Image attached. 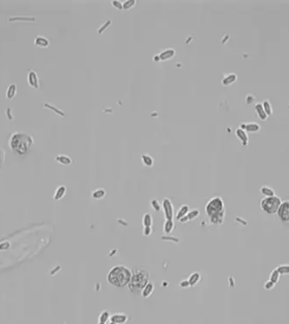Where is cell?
Here are the masks:
<instances>
[{
  "label": "cell",
  "instance_id": "1",
  "mask_svg": "<svg viewBox=\"0 0 289 324\" xmlns=\"http://www.w3.org/2000/svg\"><path fill=\"white\" fill-rule=\"evenodd\" d=\"M33 145L34 139L32 136L21 131L12 132L8 140V145L10 149L18 155H25Z\"/></svg>",
  "mask_w": 289,
  "mask_h": 324
},
{
  "label": "cell",
  "instance_id": "2",
  "mask_svg": "<svg viewBox=\"0 0 289 324\" xmlns=\"http://www.w3.org/2000/svg\"><path fill=\"white\" fill-rule=\"evenodd\" d=\"M132 272L123 265H116L110 269L107 276V280L110 284L115 287L127 286L131 280Z\"/></svg>",
  "mask_w": 289,
  "mask_h": 324
},
{
  "label": "cell",
  "instance_id": "3",
  "mask_svg": "<svg viewBox=\"0 0 289 324\" xmlns=\"http://www.w3.org/2000/svg\"><path fill=\"white\" fill-rule=\"evenodd\" d=\"M149 282V273L145 270L136 269L132 272L131 280L128 283V288L132 291H141L145 285Z\"/></svg>",
  "mask_w": 289,
  "mask_h": 324
},
{
  "label": "cell",
  "instance_id": "4",
  "mask_svg": "<svg viewBox=\"0 0 289 324\" xmlns=\"http://www.w3.org/2000/svg\"><path fill=\"white\" fill-rule=\"evenodd\" d=\"M282 200L279 196L274 195V196H268V197L262 198L260 201L261 209L264 212L269 214H274L277 213L278 209L282 204Z\"/></svg>",
  "mask_w": 289,
  "mask_h": 324
},
{
  "label": "cell",
  "instance_id": "5",
  "mask_svg": "<svg viewBox=\"0 0 289 324\" xmlns=\"http://www.w3.org/2000/svg\"><path fill=\"white\" fill-rule=\"evenodd\" d=\"M222 212H225L224 202L222 201V199L219 196H215L210 199L205 205V213L209 217L221 214Z\"/></svg>",
  "mask_w": 289,
  "mask_h": 324
},
{
  "label": "cell",
  "instance_id": "6",
  "mask_svg": "<svg viewBox=\"0 0 289 324\" xmlns=\"http://www.w3.org/2000/svg\"><path fill=\"white\" fill-rule=\"evenodd\" d=\"M162 209L164 211V214H165V220H172L173 216V205L172 201L169 198H165L162 202Z\"/></svg>",
  "mask_w": 289,
  "mask_h": 324
},
{
  "label": "cell",
  "instance_id": "7",
  "mask_svg": "<svg viewBox=\"0 0 289 324\" xmlns=\"http://www.w3.org/2000/svg\"><path fill=\"white\" fill-rule=\"evenodd\" d=\"M176 55V50L174 49H167L157 54L153 57L154 61H166L172 59Z\"/></svg>",
  "mask_w": 289,
  "mask_h": 324
},
{
  "label": "cell",
  "instance_id": "8",
  "mask_svg": "<svg viewBox=\"0 0 289 324\" xmlns=\"http://www.w3.org/2000/svg\"><path fill=\"white\" fill-rule=\"evenodd\" d=\"M27 81L29 86L33 88V89H39L40 87V82H39V78H38L37 73L34 70V69H30L28 72V75H27Z\"/></svg>",
  "mask_w": 289,
  "mask_h": 324
},
{
  "label": "cell",
  "instance_id": "9",
  "mask_svg": "<svg viewBox=\"0 0 289 324\" xmlns=\"http://www.w3.org/2000/svg\"><path fill=\"white\" fill-rule=\"evenodd\" d=\"M277 214L282 221L289 222V201L282 202V204L278 209Z\"/></svg>",
  "mask_w": 289,
  "mask_h": 324
},
{
  "label": "cell",
  "instance_id": "10",
  "mask_svg": "<svg viewBox=\"0 0 289 324\" xmlns=\"http://www.w3.org/2000/svg\"><path fill=\"white\" fill-rule=\"evenodd\" d=\"M240 127L244 130L248 132H258L260 130V125L255 122H249V123H242Z\"/></svg>",
  "mask_w": 289,
  "mask_h": 324
},
{
  "label": "cell",
  "instance_id": "11",
  "mask_svg": "<svg viewBox=\"0 0 289 324\" xmlns=\"http://www.w3.org/2000/svg\"><path fill=\"white\" fill-rule=\"evenodd\" d=\"M154 289V283L152 282H148V283L145 285V287L143 288L141 291H140V294H141V297L143 298H148L150 297L151 295L153 293Z\"/></svg>",
  "mask_w": 289,
  "mask_h": 324
},
{
  "label": "cell",
  "instance_id": "12",
  "mask_svg": "<svg viewBox=\"0 0 289 324\" xmlns=\"http://www.w3.org/2000/svg\"><path fill=\"white\" fill-rule=\"evenodd\" d=\"M236 136L237 138L239 139L241 141V143L243 145H247L248 143V136L247 134V131L244 130L243 129H242L241 127L237 128L236 130Z\"/></svg>",
  "mask_w": 289,
  "mask_h": 324
},
{
  "label": "cell",
  "instance_id": "13",
  "mask_svg": "<svg viewBox=\"0 0 289 324\" xmlns=\"http://www.w3.org/2000/svg\"><path fill=\"white\" fill-rule=\"evenodd\" d=\"M128 320V317L125 314H114L110 317V322L116 324H124Z\"/></svg>",
  "mask_w": 289,
  "mask_h": 324
},
{
  "label": "cell",
  "instance_id": "14",
  "mask_svg": "<svg viewBox=\"0 0 289 324\" xmlns=\"http://www.w3.org/2000/svg\"><path fill=\"white\" fill-rule=\"evenodd\" d=\"M237 75L235 73H231L229 75H226L222 80V85L224 86H229L232 85L235 81H237Z\"/></svg>",
  "mask_w": 289,
  "mask_h": 324
},
{
  "label": "cell",
  "instance_id": "15",
  "mask_svg": "<svg viewBox=\"0 0 289 324\" xmlns=\"http://www.w3.org/2000/svg\"><path fill=\"white\" fill-rule=\"evenodd\" d=\"M66 192H67V188L64 185H61V186L57 187V189H56V192L53 195V199L55 201H60L62 198L65 196L66 194Z\"/></svg>",
  "mask_w": 289,
  "mask_h": 324
},
{
  "label": "cell",
  "instance_id": "16",
  "mask_svg": "<svg viewBox=\"0 0 289 324\" xmlns=\"http://www.w3.org/2000/svg\"><path fill=\"white\" fill-rule=\"evenodd\" d=\"M34 44L39 48H47L49 46L50 42H49V40L48 38L42 37V36H37L35 38Z\"/></svg>",
  "mask_w": 289,
  "mask_h": 324
},
{
  "label": "cell",
  "instance_id": "17",
  "mask_svg": "<svg viewBox=\"0 0 289 324\" xmlns=\"http://www.w3.org/2000/svg\"><path fill=\"white\" fill-rule=\"evenodd\" d=\"M55 159H56L57 163L62 164V165H65V166H68V165H70L73 163L71 157H68L67 155H63V154L62 155V154L61 155H57L55 157Z\"/></svg>",
  "mask_w": 289,
  "mask_h": 324
},
{
  "label": "cell",
  "instance_id": "18",
  "mask_svg": "<svg viewBox=\"0 0 289 324\" xmlns=\"http://www.w3.org/2000/svg\"><path fill=\"white\" fill-rule=\"evenodd\" d=\"M17 94V84L16 83H12L8 86L7 89H6V93H5V97L7 100L11 101L12 99H14Z\"/></svg>",
  "mask_w": 289,
  "mask_h": 324
},
{
  "label": "cell",
  "instance_id": "19",
  "mask_svg": "<svg viewBox=\"0 0 289 324\" xmlns=\"http://www.w3.org/2000/svg\"><path fill=\"white\" fill-rule=\"evenodd\" d=\"M255 112H256V114L258 116V118H259L261 120H262V121H265V120H267V119L268 118V115H267L266 113V112H265V110H264V108H263L262 103L256 104V106H255Z\"/></svg>",
  "mask_w": 289,
  "mask_h": 324
},
{
  "label": "cell",
  "instance_id": "20",
  "mask_svg": "<svg viewBox=\"0 0 289 324\" xmlns=\"http://www.w3.org/2000/svg\"><path fill=\"white\" fill-rule=\"evenodd\" d=\"M43 107L46 108V109H49V110L52 111V112H55L56 114L61 116V117H65V113H64V112L62 111V109L57 107L56 106L50 104V103H48V102H47V103H44V105H43Z\"/></svg>",
  "mask_w": 289,
  "mask_h": 324
},
{
  "label": "cell",
  "instance_id": "21",
  "mask_svg": "<svg viewBox=\"0 0 289 324\" xmlns=\"http://www.w3.org/2000/svg\"><path fill=\"white\" fill-rule=\"evenodd\" d=\"M141 162L147 167H152L154 165L153 157L148 154H143L141 156Z\"/></svg>",
  "mask_w": 289,
  "mask_h": 324
},
{
  "label": "cell",
  "instance_id": "22",
  "mask_svg": "<svg viewBox=\"0 0 289 324\" xmlns=\"http://www.w3.org/2000/svg\"><path fill=\"white\" fill-rule=\"evenodd\" d=\"M224 214H225V212H222L221 214L211 216L210 217V221L211 224H217V225L222 224L224 221Z\"/></svg>",
  "mask_w": 289,
  "mask_h": 324
},
{
  "label": "cell",
  "instance_id": "23",
  "mask_svg": "<svg viewBox=\"0 0 289 324\" xmlns=\"http://www.w3.org/2000/svg\"><path fill=\"white\" fill-rule=\"evenodd\" d=\"M189 211H190V207L188 205H182L179 208V209L177 210V214H176V219L177 220H179L181 219V218H183L184 216H185L186 214H187L188 213H189Z\"/></svg>",
  "mask_w": 289,
  "mask_h": 324
},
{
  "label": "cell",
  "instance_id": "24",
  "mask_svg": "<svg viewBox=\"0 0 289 324\" xmlns=\"http://www.w3.org/2000/svg\"><path fill=\"white\" fill-rule=\"evenodd\" d=\"M188 280H189V283H190L191 286H196L198 283L199 281L201 280V275L199 274L198 272H194V273L191 274Z\"/></svg>",
  "mask_w": 289,
  "mask_h": 324
},
{
  "label": "cell",
  "instance_id": "25",
  "mask_svg": "<svg viewBox=\"0 0 289 324\" xmlns=\"http://www.w3.org/2000/svg\"><path fill=\"white\" fill-rule=\"evenodd\" d=\"M174 227H175V224H174V221L172 220H165V223H164V233H166V234H169L172 232L174 230Z\"/></svg>",
  "mask_w": 289,
  "mask_h": 324
},
{
  "label": "cell",
  "instance_id": "26",
  "mask_svg": "<svg viewBox=\"0 0 289 324\" xmlns=\"http://www.w3.org/2000/svg\"><path fill=\"white\" fill-rule=\"evenodd\" d=\"M92 197L95 200H101L106 196V190L104 189H97L92 191Z\"/></svg>",
  "mask_w": 289,
  "mask_h": 324
},
{
  "label": "cell",
  "instance_id": "27",
  "mask_svg": "<svg viewBox=\"0 0 289 324\" xmlns=\"http://www.w3.org/2000/svg\"><path fill=\"white\" fill-rule=\"evenodd\" d=\"M143 227H152V217L150 214H145L142 218Z\"/></svg>",
  "mask_w": 289,
  "mask_h": 324
},
{
  "label": "cell",
  "instance_id": "28",
  "mask_svg": "<svg viewBox=\"0 0 289 324\" xmlns=\"http://www.w3.org/2000/svg\"><path fill=\"white\" fill-rule=\"evenodd\" d=\"M16 21H21V22H35L36 18L35 17H9V22H16Z\"/></svg>",
  "mask_w": 289,
  "mask_h": 324
},
{
  "label": "cell",
  "instance_id": "29",
  "mask_svg": "<svg viewBox=\"0 0 289 324\" xmlns=\"http://www.w3.org/2000/svg\"><path fill=\"white\" fill-rule=\"evenodd\" d=\"M261 193L263 194L264 195H266V197H268V196H274V189H272L270 187L267 186H263L261 188Z\"/></svg>",
  "mask_w": 289,
  "mask_h": 324
},
{
  "label": "cell",
  "instance_id": "30",
  "mask_svg": "<svg viewBox=\"0 0 289 324\" xmlns=\"http://www.w3.org/2000/svg\"><path fill=\"white\" fill-rule=\"evenodd\" d=\"M137 4L136 0H125L123 2V10L124 11H129L132 8H133Z\"/></svg>",
  "mask_w": 289,
  "mask_h": 324
},
{
  "label": "cell",
  "instance_id": "31",
  "mask_svg": "<svg viewBox=\"0 0 289 324\" xmlns=\"http://www.w3.org/2000/svg\"><path fill=\"white\" fill-rule=\"evenodd\" d=\"M262 104V106L263 108H264V110H265L267 114V115H271V114L273 113V108H272V106H271L270 104V101H267V100H265Z\"/></svg>",
  "mask_w": 289,
  "mask_h": 324
},
{
  "label": "cell",
  "instance_id": "32",
  "mask_svg": "<svg viewBox=\"0 0 289 324\" xmlns=\"http://www.w3.org/2000/svg\"><path fill=\"white\" fill-rule=\"evenodd\" d=\"M109 319H110V314H109L108 311H103L99 317V322L106 324Z\"/></svg>",
  "mask_w": 289,
  "mask_h": 324
},
{
  "label": "cell",
  "instance_id": "33",
  "mask_svg": "<svg viewBox=\"0 0 289 324\" xmlns=\"http://www.w3.org/2000/svg\"><path fill=\"white\" fill-rule=\"evenodd\" d=\"M198 214H199V211L197 210V209H194V210H192V211H189V213H188L187 214H186L188 220H189V222H190V221H192V220H194L195 219H197V216H198Z\"/></svg>",
  "mask_w": 289,
  "mask_h": 324
},
{
  "label": "cell",
  "instance_id": "34",
  "mask_svg": "<svg viewBox=\"0 0 289 324\" xmlns=\"http://www.w3.org/2000/svg\"><path fill=\"white\" fill-rule=\"evenodd\" d=\"M151 205L152 207V209H154V211H156V212H158V211H160L162 209V205H160V203L157 200H152L151 201Z\"/></svg>",
  "mask_w": 289,
  "mask_h": 324
},
{
  "label": "cell",
  "instance_id": "35",
  "mask_svg": "<svg viewBox=\"0 0 289 324\" xmlns=\"http://www.w3.org/2000/svg\"><path fill=\"white\" fill-rule=\"evenodd\" d=\"M111 4H112V6L117 10H120V11L123 10V2H121V1L113 0V1H111Z\"/></svg>",
  "mask_w": 289,
  "mask_h": 324
},
{
  "label": "cell",
  "instance_id": "36",
  "mask_svg": "<svg viewBox=\"0 0 289 324\" xmlns=\"http://www.w3.org/2000/svg\"><path fill=\"white\" fill-rule=\"evenodd\" d=\"M281 273L278 272V270H274L271 274V281H274V283H277L280 278Z\"/></svg>",
  "mask_w": 289,
  "mask_h": 324
},
{
  "label": "cell",
  "instance_id": "37",
  "mask_svg": "<svg viewBox=\"0 0 289 324\" xmlns=\"http://www.w3.org/2000/svg\"><path fill=\"white\" fill-rule=\"evenodd\" d=\"M277 270L280 273H289V265H281Z\"/></svg>",
  "mask_w": 289,
  "mask_h": 324
},
{
  "label": "cell",
  "instance_id": "38",
  "mask_svg": "<svg viewBox=\"0 0 289 324\" xmlns=\"http://www.w3.org/2000/svg\"><path fill=\"white\" fill-rule=\"evenodd\" d=\"M4 159H5V152H4L3 148L0 146V167L4 164Z\"/></svg>",
  "mask_w": 289,
  "mask_h": 324
},
{
  "label": "cell",
  "instance_id": "39",
  "mask_svg": "<svg viewBox=\"0 0 289 324\" xmlns=\"http://www.w3.org/2000/svg\"><path fill=\"white\" fill-rule=\"evenodd\" d=\"M152 233V227H145L144 230H143V234L144 236H147L149 237Z\"/></svg>",
  "mask_w": 289,
  "mask_h": 324
},
{
  "label": "cell",
  "instance_id": "40",
  "mask_svg": "<svg viewBox=\"0 0 289 324\" xmlns=\"http://www.w3.org/2000/svg\"><path fill=\"white\" fill-rule=\"evenodd\" d=\"M179 286H180L181 288H189V287H191V285H190V283H189V280L184 279L182 280V281H180Z\"/></svg>",
  "mask_w": 289,
  "mask_h": 324
},
{
  "label": "cell",
  "instance_id": "41",
  "mask_svg": "<svg viewBox=\"0 0 289 324\" xmlns=\"http://www.w3.org/2000/svg\"><path fill=\"white\" fill-rule=\"evenodd\" d=\"M111 23H112V22H111L110 20H109V21H107V22H105V24H104V25H102V26L100 27V29L98 30V32H99L100 34H102V32L104 31V30H102V29H103V28H104V30H105V29H107V28L109 27V25H110Z\"/></svg>",
  "mask_w": 289,
  "mask_h": 324
},
{
  "label": "cell",
  "instance_id": "42",
  "mask_svg": "<svg viewBox=\"0 0 289 324\" xmlns=\"http://www.w3.org/2000/svg\"><path fill=\"white\" fill-rule=\"evenodd\" d=\"M5 113H6V116L8 117L9 120H12V119H13L14 117H13V114L12 113V110H11V108H7V110H6Z\"/></svg>",
  "mask_w": 289,
  "mask_h": 324
},
{
  "label": "cell",
  "instance_id": "43",
  "mask_svg": "<svg viewBox=\"0 0 289 324\" xmlns=\"http://www.w3.org/2000/svg\"><path fill=\"white\" fill-rule=\"evenodd\" d=\"M109 324H116V323H114V322H109Z\"/></svg>",
  "mask_w": 289,
  "mask_h": 324
},
{
  "label": "cell",
  "instance_id": "44",
  "mask_svg": "<svg viewBox=\"0 0 289 324\" xmlns=\"http://www.w3.org/2000/svg\"><path fill=\"white\" fill-rule=\"evenodd\" d=\"M98 324H105V323H102V322H99Z\"/></svg>",
  "mask_w": 289,
  "mask_h": 324
}]
</instances>
